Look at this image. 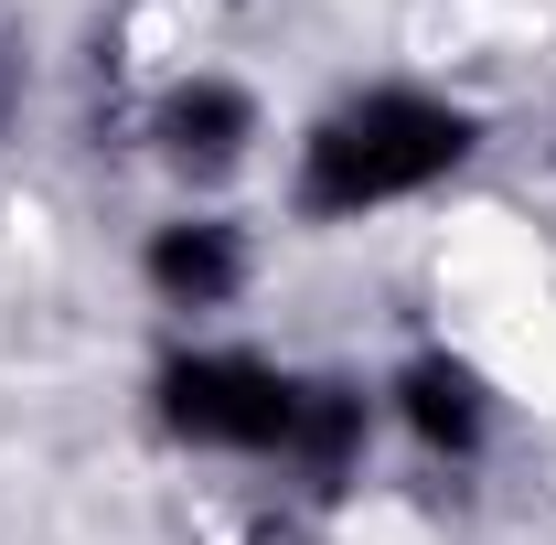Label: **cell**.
<instances>
[{"label": "cell", "instance_id": "6da1fadb", "mask_svg": "<svg viewBox=\"0 0 556 545\" xmlns=\"http://www.w3.org/2000/svg\"><path fill=\"white\" fill-rule=\"evenodd\" d=\"M471 161V118L439 107V97H353L311 129V161H300V204L311 214H364V204H396V193H428L439 172Z\"/></svg>", "mask_w": 556, "mask_h": 545}, {"label": "cell", "instance_id": "7a4b0ae2", "mask_svg": "<svg viewBox=\"0 0 556 545\" xmlns=\"http://www.w3.org/2000/svg\"><path fill=\"white\" fill-rule=\"evenodd\" d=\"M161 417L193 449H278L289 428V375H268L257 353H182L161 375Z\"/></svg>", "mask_w": 556, "mask_h": 545}, {"label": "cell", "instance_id": "3957f363", "mask_svg": "<svg viewBox=\"0 0 556 545\" xmlns=\"http://www.w3.org/2000/svg\"><path fill=\"white\" fill-rule=\"evenodd\" d=\"M150 289H161L172 310H225V300L247 289V246H236V225H214V214L161 225V236H150Z\"/></svg>", "mask_w": 556, "mask_h": 545}, {"label": "cell", "instance_id": "277c9868", "mask_svg": "<svg viewBox=\"0 0 556 545\" xmlns=\"http://www.w3.org/2000/svg\"><path fill=\"white\" fill-rule=\"evenodd\" d=\"M161 139H172L182 172H225V161H247V139H257V97L225 86V75H193V86L161 97Z\"/></svg>", "mask_w": 556, "mask_h": 545}, {"label": "cell", "instance_id": "5b68a950", "mask_svg": "<svg viewBox=\"0 0 556 545\" xmlns=\"http://www.w3.org/2000/svg\"><path fill=\"white\" fill-rule=\"evenodd\" d=\"M268 460H289L311 492H332V481L364 460V396H353V385H289V428H278Z\"/></svg>", "mask_w": 556, "mask_h": 545}, {"label": "cell", "instance_id": "8992f818", "mask_svg": "<svg viewBox=\"0 0 556 545\" xmlns=\"http://www.w3.org/2000/svg\"><path fill=\"white\" fill-rule=\"evenodd\" d=\"M396 407H407V428L428 439V449H482L492 385L471 375V364H450V353H417L407 375H396Z\"/></svg>", "mask_w": 556, "mask_h": 545}, {"label": "cell", "instance_id": "52a82bcc", "mask_svg": "<svg viewBox=\"0 0 556 545\" xmlns=\"http://www.w3.org/2000/svg\"><path fill=\"white\" fill-rule=\"evenodd\" d=\"M22 86H33V65H22V43H11V33H0V129H11V118H22Z\"/></svg>", "mask_w": 556, "mask_h": 545}]
</instances>
